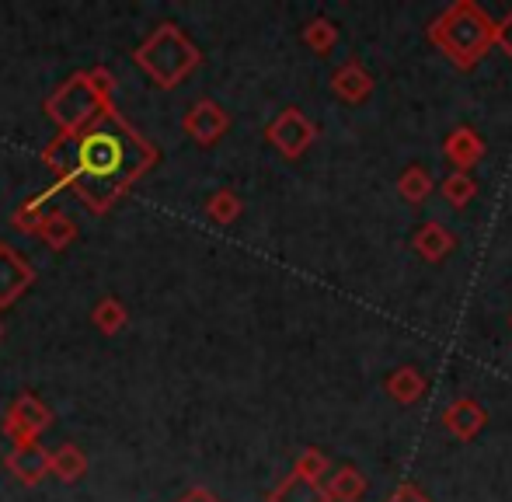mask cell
I'll return each mask as SVG.
<instances>
[{"label":"cell","mask_w":512,"mask_h":502,"mask_svg":"<svg viewBox=\"0 0 512 502\" xmlns=\"http://www.w3.org/2000/svg\"><path fill=\"white\" fill-rule=\"evenodd\" d=\"M88 74H91V81H95L98 95H102L105 102H115V74H112V70H108V67H91Z\"/></svg>","instance_id":"8fae6325"},{"label":"cell","mask_w":512,"mask_h":502,"mask_svg":"<svg viewBox=\"0 0 512 502\" xmlns=\"http://www.w3.org/2000/svg\"><path fill=\"white\" fill-rule=\"evenodd\" d=\"M182 129L192 136V140L206 147V143H216V136L227 129V116H223L216 102H196L189 112H185Z\"/></svg>","instance_id":"52a82bcc"},{"label":"cell","mask_w":512,"mask_h":502,"mask_svg":"<svg viewBox=\"0 0 512 502\" xmlns=\"http://www.w3.org/2000/svg\"><path fill=\"white\" fill-rule=\"evenodd\" d=\"M49 426H53V412H49L46 401L35 398L32 391L18 394V398L11 401V408H7L4 422H0V429H4V436L11 443L39 440Z\"/></svg>","instance_id":"277c9868"},{"label":"cell","mask_w":512,"mask_h":502,"mask_svg":"<svg viewBox=\"0 0 512 502\" xmlns=\"http://www.w3.org/2000/svg\"><path fill=\"white\" fill-rule=\"evenodd\" d=\"M0 335H4V325H0Z\"/></svg>","instance_id":"5bb4252c"},{"label":"cell","mask_w":512,"mask_h":502,"mask_svg":"<svg viewBox=\"0 0 512 502\" xmlns=\"http://www.w3.org/2000/svg\"><path fill=\"white\" fill-rule=\"evenodd\" d=\"M42 164L56 182L32 199L35 206H46L56 192L70 189L91 213H108L157 164V147L108 105L84 133L49 140L42 147Z\"/></svg>","instance_id":"6da1fadb"},{"label":"cell","mask_w":512,"mask_h":502,"mask_svg":"<svg viewBox=\"0 0 512 502\" xmlns=\"http://www.w3.org/2000/svg\"><path fill=\"white\" fill-rule=\"evenodd\" d=\"M91 325L102 335H119L129 325V307L119 297H102L91 307Z\"/></svg>","instance_id":"30bf717a"},{"label":"cell","mask_w":512,"mask_h":502,"mask_svg":"<svg viewBox=\"0 0 512 502\" xmlns=\"http://www.w3.org/2000/svg\"><path fill=\"white\" fill-rule=\"evenodd\" d=\"M4 468L18 478L21 485H39L42 478L49 475V450L42 447L39 440H28V443H14L11 454L4 457Z\"/></svg>","instance_id":"8992f818"},{"label":"cell","mask_w":512,"mask_h":502,"mask_svg":"<svg viewBox=\"0 0 512 502\" xmlns=\"http://www.w3.org/2000/svg\"><path fill=\"white\" fill-rule=\"evenodd\" d=\"M32 283H35V265L25 262L18 248L0 245V311H7Z\"/></svg>","instance_id":"5b68a950"},{"label":"cell","mask_w":512,"mask_h":502,"mask_svg":"<svg viewBox=\"0 0 512 502\" xmlns=\"http://www.w3.org/2000/svg\"><path fill=\"white\" fill-rule=\"evenodd\" d=\"M133 60L157 88H175L185 74L199 67V49L185 39L178 25H157L140 46L133 49Z\"/></svg>","instance_id":"7a4b0ae2"},{"label":"cell","mask_w":512,"mask_h":502,"mask_svg":"<svg viewBox=\"0 0 512 502\" xmlns=\"http://www.w3.org/2000/svg\"><path fill=\"white\" fill-rule=\"evenodd\" d=\"M108 105H115V102H105V98L98 95L91 74H88V70H81V74L67 77V81H63L60 88L46 98V105H42V109H46L49 123L60 129L56 136H77V133H84V129L95 123Z\"/></svg>","instance_id":"3957f363"},{"label":"cell","mask_w":512,"mask_h":502,"mask_svg":"<svg viewBox=\"0 0 512 502\" xmlns=\"http://www.w3.org/2000/svg\"><path fill=\"white\" fill-rule=\"evenodd\" d=\"M35 238H39L46 248H53V251H67L77 241L74 217H70V213H63V210H46V213H42V220H39V231H35Z\"/></svg>","instance_id":"ba28073f"},{"label":"cell","mask_w":512,"mask_h":502,"mask_svg":"<svg viewBox=\"0 0 512 502\" xmlns=\"http://www.w3.org/2000/svg\"><path fill=\"white\" fill-rule=\"evenodd\" d=\"M234 213H237V203L227 196V192H220V196H216L213 203H209V217L220 220V224H227V220L234 217Z\"/></svg>","instance_id":"7c38bea8"},{"label":"cell","mask_w":512,"mask_h":502,"mask_svg":"<svg viewBox=\"0 0 512 502\" xmlns=\"http://www.w3.org/2000/svg\"><path fill=\"white\" fill-rule=\"evenodd\" d=\"M178 502H216L213 496H209V492L206 489H192L189 492V496H185V499H178Z\"/></svg>","instance_id":"4fadbf2b"},{"label":"cell","mask_w":512,"mask_h":502,"mask_svg":"<svg viewBox=\"0 0 512 502\" xmlns=\"http://www.w3.org/2000/svg\"><path fill=\"white\" fill-rule=\"evenodd\" d=\"M49 475H56L60 482L74 485L88 475V457L77 443H63L56 454H49Z\"/></svg>","instance_id":"9c48e42d"}]
</instances>
